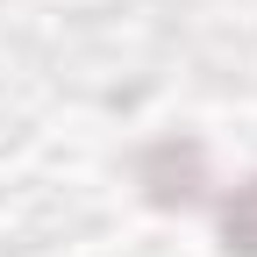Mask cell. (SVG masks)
<instances>
[{"mask_svg": "<svg viewBox=\"0 0 257 257\" xmlns=\"http://www.w3.org/2000/svg\"><path fill=\"white\" fill-rule=\"evenodd\" d=\"M221 250L229 257H257V179H243L221 200Z\"/></svg>", "mask_w": 257, "mask_h": 257, "instance_id": "obj_2", "label": "cell"}, {"mask_svg": "<svg viewBox=\"0 0 257 257\" xmlns=\"http://www.w3.org/2000/svg\"><path fill=\"white\" fill-rule=\"evenodd\" d=\"M136 186L157 214H179V207H200L207 200V150L193 136H157L136 157Z\"/></svg>", "mask_w": 257, "mask_h": 257, "instance_id": "obj_1", "label": "cell"}]
</instances>
